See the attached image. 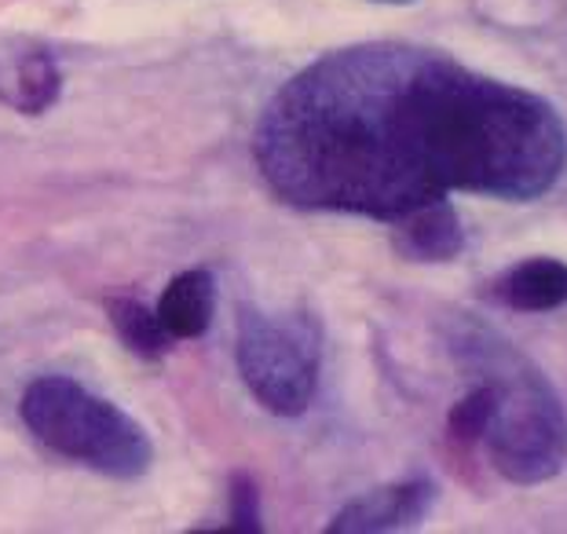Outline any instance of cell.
Returning <instances> with one entry per match:
<instances>
[{"label":"cell","instance_id":"cell-6","mask_svg":"<svg viewBox=\"0 0 567 534\" xmlns=\"http://www.w3.org/2000/svg\"><path fill=\"white\" fill-rule=\"evenodd\" d=\"M392 246L410 264H451L465 253V227L451 198L417 205L392 220Z\"/></svg>","mask_w":567,"mask_h":534},{"label":"cell","instance_id":"cell-10","mask_svg":"<svg viewBox=\"0 0 567 534\" xmlns=\"http://www.w3.org/2000/svg\"><path fill=\"white\" fill-rule=\"evenodd\" d=\"M106 315H111L117 337L128 351H136L143 359H162L168 348H173V337L165 333V326L158 322L154 308L140 305V300H128V297H114L106 305Z\"/></svg>","mask_w":567,"mask_h":534},{"label":"cell","instance_id":"cell-1","mask_svg":"<svg viewBox=\"0 0 567 534\" xmlns=\"http://www.w3.org/2000/svg\"><path fill=\"white\" fill-rule=\"evenodd\" d=\"M275 198L400 220L451 194L538 202L567 168L557 106L440 48L370 41L293 74L252 132Z\"/></svg>","mask_w":567,"mask_h":534},{"label":"cell","instance_id":"cell-2","mask_svg":"<svg viewBox=\"0 0 567 534\" xmlns=\"http://www.w3.org/2000/svg\"><path fill=\"white\" fill-rule=\"evenodd\" d=\"M446 348L468 378L487 388V424L480 446L513 487H538L567 469V410L553 381L494 326L457 315Z\"/></svg>","mask_w":567,"mask_h":534},{"label":"cell","instance_id":"cell-5","mask_svg":"<svg viewBox=\"0 0 567 534\" xmlns=\"http://www.w3.org/2000/svg\"><path fill=\"white\" fill-rule=\"evenodd\" d=\"M436 483L425 476L395 480L384 487L359 494L341 513L330 520V534H384V531H410L432 513L436 505Z\"/></svg>","mask_w":567,"mask_h":534},{"label":"cell","instance_id":"cell-3","mask_svg":"<svg viewBox=\"0 0 567 534\" xmlns=\"http://www.w3.org/2000/svg\"><path fill=\"white\" fill-rule=\"evenodd\" d=\"M19 410L48 451L111 480H140L154 461L147 432L74 378H38L22 392Z\"/></svg>","mask_w":567,"mask_h":534},{"label":"cell","instance_id":"cell-13","mask_svg":"<svg viewBox=\"0 0 567 534\" xmlns=\"http://www.w3.org/2000/svg\"><path fill=\"white\" fill-rule=\"evenodd\" d=\"M373 4H414V0H373Z\"/></svg>","mask_w":567,"mask_h":534},{"label":"cell","instance_id":"cell-4","mask_svg":"<svg viewBox=\"0 0 567 534\" xmlns=\"http://www.w3.org/2000/svg\"><path fill=\"white\" fill-rule=\"evenodd\" d=\"M235 359L246 388L268 414L300 418L319 392V322L308 311L268 315L260 308H243Z\"/></svg>","mask_w":567,"mask_h":534},{"label":"cell","instance_id":"cell-7","mask_svg":"<svg viewBox=\"0 0 567 534\" xmlns=\"http://www.w3.org/2000/svg\"><path fill=\"white\" fill-rule=\"evenodd\" d=\"M487 294L509 311H557L567 305V264L557 257H527L520 264L505 267L491 283Z\"/></svg>","mask_w":567,"mask_h":534},{"label":"cell","instance_id":"cell-12","mask_svg":"<svg viewBox=\"0 0 567 534\" xmlns=\"http://www.w3.org/2000/svg\"><path fill=\"white\" fill-rule=\"evenodd\" d=\"M231 527L235 531H260V505H257V483L249 476L231 480Z\"/></svg>","mask_w":567,"mask_h":534},{"label":"cell","instance_id":"cell-11","mask_svg":"<svg viewBox=\"0 0 567 534\" xmlns=\"http://www.w3.org/2000/svg\"><path fill=\"white\" fill-rule=\"evenodd\" d=\"M484 424H487V388L473 381V388L465 392L462 403H454L451 418H446V435H451L454 443H480V435H484Z\"/></svg>","mask_w":567,"mask_h":534},{"label":"cell","instance_id":"cell-9","mask_svg":"<svg viewBox=\"0 0 567 534\" xmlns=\"http://www.w3.org/2000/svg\"><path fill=\"white\" fill-rule=\"evenodd\" d=\"M63 78L48 52H27L0 63V103L19 114H44L59 100Z\"/></svg>","mask_w":567,"mask_h":534},{"label":"cell","instance_id":"cell-8","mask_svg":"<svg viewBox=\"0 0 567 534\" xmlns=\"http://www.w3.org/2000/svg\"><path fill=\"white\" fill-rule=\"evenodd\" d=\"M216 311V283L209 271H184L176 275L173 283L165 286V294L154 305V315L165 326V333L173 341H190V337H202L209 330Z\"/></svg>","mask_w":567,"mask_h":534}]
</instances>
